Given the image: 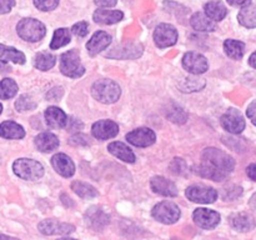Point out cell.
Masks as SVG:
<instances>
[{"label":"cell","instance_id":"cell-1","mask_svg":"<svg viewBox=\"0 0 256 240\" xmlns=\"http://www.w3.org/2000/svg\"><path fill=\"white\" fill-rule=\"evenodd\" d=\"M202 164L194 168V172L214 182H222L235 169V160L232 156L216 148H206L202 150Z\"/></svg>","mask_w":256,"mask_h":240},{"label":"cell","instance_id":"cell-2","mask_svg":"<svg viewBox=\"0 0 256 240\" xmlns=\"http://www.w3.org/2000/svg\"><path fill=\"white\" fill-rule=\"evenodd\" d=\"M92 94L98 102H104V104H112V102H118V99L120 98L122 89L114 80L102 79L92 84Z\"/></svg>","mask_w":256,"mask_h":240},{"label":"cell","instance_id":"cell-3","mask_svg":"<svg viewBox=\"0 0 256 240\" xmlns=\"http://www.w3.org/2000/svg\"><path fill=\"white\" fill-rule=\"evenodd\" d=\"M18 35L25 42H36L42 40L46 34V28L42 22L32 18L22 19L16 25Z\"/></svg>","mask_w":256,"mask_h":240},{"label":"cell","instance_id":"cell-4","mask_svg":"<svg viewBox=\"0 0 256 240\" xmlns=\"http://www.w3.org/2000/svg\"><path fill=\"white\" fill-rule=\"evenodd\" d=\"M60 72L69 78H80L84 75L85 68L80 62L79 52L75 49L65 52L60 56Z\"/></svg>","mask_w":256,"mask_h":240},{"label":"cell","instance_id":"cell-5","mask_svg":"<svg viewBox=\"0 0 256 240\" xmlns=\"http://www.w3.org/2000/svg\"><path fill=\"white\" fill-rule=\"evenodd\" d=\"M15 175L24 180H38L44 175V168L39 162L32 159H18L12 164Z\"/></svg>","mask_w":256,"mask_h":240},{"label":"cell","instance_id":"cell-6","mask_svg":"<svg viewBox=\"0 0 256 240\" xmlns=\"http://www.w3.org/2000/svg\"><path fill=\"white\" fill-rule=\"evenodd\" d=\"M152 215L155 220L162 222V224H175L180 219V208L172 202H158L152 210Z\"/></svg>","mask_w":256,"mask_h":240},{"label":"cell","instance_id":"cell-7","mask_svg":"<svg viewBox=\"0 0 256 240\" xmlns=\"http://www.w3.org/2000/svg\"><path fill=\"white\" fill-rule=\"evenodd\" d=\"M142 45L140 42H124L118 46L112 48L110 52H106V58L118 60H129L138 59L142 55Z\"/></svg>","mask_w":256,"mask_h":240},{"label":"cell","instance_id":"cell-8","mask_svg":"<svg viewBox=\"0 0 256 240\" xmlns=\"http://www.w3.org/2000/svg\"><path fill=\"white\" fill-rule=\"evenodd\" d=\"M178 30L172 24L162 22L156 26L154 32V42L158 45V48L164 49V48L172 46L178 42Z\"/></svg>","mask_w":256,"mask_h":240},{"label":"cell","instance_id":"cell-9","mask_svg":"<svg viewBox=\"0 0 256 240\" xmlns=\"http://www.w3.org/2000/svg\"><path fill=\"white\" fill-rule=\"evenodd\" d=\"M186 198L194 202L200 204H212L218 199V192L212 188L202 186V185H192L185 192Z\"/></svg>","mask_w":256,"mask_h":240},{"label":"cell","instance_id":"cell-10","mask_svg":"<svg viewBox=\"0 0 256 240\" xmlns=\"http://www.w3.org/2000/svg\"><path fill=\"white\" fill-rule=\"evenodd\" d=\"M182 66L185 70L195 75L204 74L209 69V62L204 55L199 52H189L182 56Z\"/></svg>","mask_w":256,"mask_h":240},{"label":"cell","instance_id":"cell-11","mask_svg":"<svg viewBox=\"0 0 256 240\" xmlns=\"http://www.w3.org/2000/svg\"><path fill=\"white\" fill-rule=\"evenodd\" d=\"M38 229L44 235H69L74 232L75 226L69 222H58L54 219L42 220L38 224Z\"/></svg>","mask_w":256,"mask_h":240},{"label":"cell","instance_id":"cell-12","mask_svg":"<svg viewBox=\"0 0 256 240\" xmlns=\"http://www.w3.org/2000/svg\"><path fill=\"white\" fill-rule=\"evenodd\" d=\"M222 126L232 134H240L245 129V119L236 109H229L220 119Z\"/></svg>","mask_w":256,"mask_h":240},{"label":"cell","instance_id":"cell-13","mask_svg":"<svg viewBox=\"0 0 256 240\" xmlns=\"http://www.w3.org/2000/svg\"><path fill=\"white\" fill-rule=\"evenodd\" d=\"M194 222H196L198 226L202 229L212 230L216 228L220 222V214L212 209H205V208H199L192 214Z\"/></svg>","mask_w":256,"mask_h":240},{"label":"cell","instance_id":"cell-14","mask_svg":"<svg viewBox=\"0 0 256 240\" xmlns=\"http://www.w3.org/2000/svg\"><path fill=\"white\" fill-rule=\"evenodd\" d=\"M126 140L130 144L138 148H146L154 144L155 140H156V135L149 128H139V129L128 132Z\"/></svg>","mask_w":256,"mask_h":240},{"label":"cell","instance_id":"cell-15","mask_svg":"<svg viewBox=\"0 0 256 240\" xmlns=\"http://www.w3.org/2000/svg\"><path fill=\"white\" fill-rule=\"evenodd\" d=\"M86 224L95 232H100L110 222V216L99 206H92L85 212Z\"/></svg>","mask_w":256,"mask_h":240},{"label":"cell","instance_id":"cell-16","mask_svg":"<svg viewBox=\"0 0 256 240\" xmlns=\"http://www.w3.org/2000/svg\"><path fill=\"white\" fill-rule=\"evenodd\" d=\"M94 138L99 140H108L115 138L119 132V125L112 120H99L94 122L92 128Z\"/></svg>","mask_w":256,"mask_h":240},{"label":"cell","instance_id":"cell-17","mask_svg":"<svg viewBox=\"0 0 256 240\" xmlns=\"http://www.w3.org/2000/svg\"><path fill=\"white\" fill-rule=\"evenodd\" d=\"M52 165L62 176L70 178L75 172V164L64 152H58L52 158Z\"/></svg>","mask_w":256,"mask_h":240},{"label":"cell","instance_id":"cell-18","mask_svg":"<svg viewBox=\"0 0 256 240\" xmlns=\"http://www.w3.org/2000/svg\"><path fill=\"white\" fill-rule=\"evenodd\" d=\"M110 42H112V35L102 32V30H99V32H96L90 38V40L86 44V49L89 54L94 56V55L99 54L100 52L106 49L110 45Z\"/></svg>","mask_w":256,"mask_h":240},{"label":"cell","instance_id":"cell-19","mask_svg":"<svg viewBox=\"0 0 256 240\" xmlns=\"http://www.w3.org/2000/svg\"><path fill=\"white\" fill-rule=\"evenodd\" d=\"M150 186L156 194L162 195V196L174 198L178 195V188L175 182L172 180H168L164 176H154L150 182Z\"/></svg>","mask_w":256,"mask_h":240},{"label":"cell","instance_id":"cell-20","mask_svg":"<svg viewBox=\"0 0 256 240\" xmlns=\"http://www.w3.org/2000/svg\"><path fill=\"white\" fill-rule=\"evenodd\" d=\"M45 120L46 124L52 129H62L66 126L68 115L58 106H49L45 110Z\"/></svg>","mask_w":256,"mask_h":240},{"label":"cell","instance_id":"cell-21","mask_svg":"<svg viewBox=\"0 0 256 240\" xmlns=\"http://www.w3.org/2000/svg\"><path fill=\"white\" fill-rule=\"evenodd\" d=\"M230 225L234 228L238 232H250L256 226L255 219L252 215L248 214V212H236V214H232L229 218Z\"/></svg>","mask_w":256,"mask_h":240},{"label":"cell","instance_id":"cell-22","mask_svg":"<svg viewBox=\"0 0 256 240\" xmlns=\"http://www.w3.org/2000/svg\"><path fill=\"white\" fill-rule=\"evenodd\" d=\"M124 14L120 10H108L106 8H100L92 14V19L95 22L102 25H112L122 20Z\"/></svg>","mask_w":256,"mask_h":240},{"label":"cell","instance_id":"cell-23","mask_svg":"<svg viewBox=\"0 0 256 240\" xmlns=\"http://www.w3.org/2000/svg\"><path fill=\"white\" fill-rule=\"evenodd\" d=\"M35 146L42 152H50L52 150L58 149L59 146V139L52 132H40L38 136H35Z\"/></svg>","mask_w":256,"mask_h":240},{"label":"cell","instance_id":"cell-24","mask_svg":"<svg viewBox=\"0 0 256 240\" xmlns=\"http://www.w3.org/2000/svg\"><path fill=\"white\" fill-rule=\"evenodd\" d=\"M108 150L110 154L116 156L118 159L122 160L125 162H134L135 154L128 145H125L122 142H112L108 145Z\"/></svg>","mask_w":256,"mask_h":240},{"label":"cell","instance_id":"cell-25","mask_svg":"<svg viewBox=\"0 0 256 240\" xmlns=\"http://www.w3.org/2000/svg\"><path fill=\"white\" fill-rule=\"evenodd\" d=\"M0 136L4 139H22L25 136V130L18 122L8 120L0 124Z\"/></svg>","mask_w":256,"mask_h":240},{"label":"cell","instance_id":"cell-26","mask_svg":"<svg viewBox=\"0 0 256 240\" xmlns=\"http://www.w3.org/2000/svg\"><path fill=\"white\" fill-rule=\"evenodd\" d=\"M205 15L214 22H220L228 15V9L225 4L220 0H212L204 5Z\"/></svg>","mask_w":256,"mask_h":240},{"label":"cell","instance_id":"cell-27","mask_svg":"<svg viewBox=\"0 0 256 240\" xmlns=\"http://www.w3.org/2000/svg\"><path fill=\"white\" fill-rule=\"evenodd\" d=\"M190 24L198 32H214V30H216V22L208 18L202 12H195L190 19Z\"/></svg>","mask_w":256,"mask_h":240},{"label":"cell","instance_id":"cell-28","mask_svg":"<svg viewBox=\"0 0 256 240\" xmlns=\"http://www.w3.org/2000/svg\"><path fill=\"white\" fill-rule=\"evenodd\" d=\"M0 62H12L15 64H24L25 62V55L20 50L15 49V48L6 46L4 44H0Z\"/></svg>","mask_w":256,"mask_h":240},{"label":"cell","instance_id":"cell-29","mask_svg":"<svg viewBox=\"0 0 256 240\" xmlns=\"http://www.w3.org/2000/svg\"><path fill=\"white\" fill-rule=\"evenodd\" d=\"M238 20H239L240 25L248 28V29L256 28V4L242 8L238 14Z\"/></svg>","mask_w":256,"mask_h":240},{"label":"cell","instance_id":"cell-30","mask_svg":"<svg viewBox=\"0 0 256 240\" xmlns=\"http://www.w3.org/2000/svg\"><path fill=\"white\" fill-rule=\"evenodd\" d=\"M224 50L229 58L235 60H240L244 56L245 44L242 42H239V40L228 39L224 42Z\"/></svg>","mask_w":256,"mask_h":240},{"label":"cell","instance_id":"cell-31","mask_svg":"<svg viewBox=\"0 0 256 240\" xmlns=\"http://www.w3.org/2000/svg\"><path fill=\"white\" fill-rule=\"evenodd\" d=\"M72 189L74 190L75 194L79 195L82 199H94L98 196V190L95 189L92 185L88 184L84 182H72Z\"/></svg>","mask_w":256,"mask_h":240},{"label":"cell","instance_id":"cell-32","mask_svg":"<svg viewBox=\"0 0 256 240\" xmlns=\"http://www.w3.org/2000/svg\"><path fill=\"white\" fill-rule=\"evenodd\" d=\"M166 118L170 122H175V124H184V122H186L189 115L180 105L175 104V102H170L168 105Z\"/></svg>","mask_w":256,"mask_h":240},{"label":"cell","instance_id":"cell-33","mask_svg":"<svg viewBox=\"0 0 256 240\" xmlns=\"http://www.w3.org/2000/svg\"><path fill=\"white\" fill-rule=\"evenodd\" d=\"M55 64H56V58L52 54H50V52H38L36 56H35L34 59L35 68H38V69L42 70V72L50 70Z\"/></svg>","mask_w":256,"mask_h":240},{"label":"cell","instance_id":"cell-34","mask_svg":"<svg viewBox=\"0 0 256 240\" xmlns=\"http://www.w3.org/2000/svg\"><path fill=\"white\" fill-rule=\"evenodd\" d=\"M70 39H72V35H70V32L66 28L56 29L54 32V36H52V42H50V49L55 50L59 49V48L65 46V45L69 44Z\"/></svg>","mask_w":256,"mask_h":240},{"label":"cell","instance_id":"cell-35","mask_svg":"<svg viewBox=\"0 0 256 240\" xmlns=\"http://www.w3.org/2000/svg\"><path fill=\"white\" fill-rule=\"evenodd\" d=\"M18 92V84L12 79H2L0 82V99L6 100L12 99L16 95Z\"/></svg>","mask_w":256,"mask_h":240},{"label":"cell","instance_id":"cell-36","mask_svg":"<svg viewBox=\"0 0 256 240\" xmlns=\"http://www.w3.org/2000/svg\"><path fill=\"white\" fill-rule=\"evenodd\" d=\"M205 86V82L202 79H198V78H186L184 82L180 84V89L182 92H198V90L202 89Z\"/></svg>","mask_w":256,"mask_h":240},{"label":"cell","instance_id":"cell-37","mask_svg":"<svg viewBox=\"0 0 256 240\" xmlns=\"http://www.w3.org/2000/svg\"><path fill=\"white\" fill-rule=\"evenodd\" d=\"M38 106V102H35L34 98L32 95L24 94L19 96V99L15 102V108L19 112H29V110H34Z\"/></svg>","mask_w":256,"mask_h":240},{"label":"cell","instance_id":"cell-38","mask_svg":"<svg viewBox=\"0 0 256 240\" xmlns=\"http://www.w3.org/2000/svg\"><path fill=\"white\" fill-rule=\"evenodd\" d=\"M169 168L170 172L175 175H182L188 170L186 162H185V160L182 159V158H174L172 162H170Z\"/></svg>","mask_w":256,"mask_h":240},{"label":"cell","instance_id":"cell-39","mask_svg":"<svg viewBox=\"0 0 256 240\" xmlns=\"http://www.w3.org/2000/svg\"><path fill=\"white\" fill-rule=\"evenodd\" d=\"M59 4V0H34V5L42 12L54 10Z\"/></svg>","mask_w":256,"mask_h":240},{"label":"cell","instance_id":"cell-40","mask_svg":"<svg viewBox=\"0 0 256 240\" xmlns=\"http://www.w3.org/2000/svg\"><path fill=\"white\" fill-rule=\"evenodd\" d=\"M88 29H89V24L86 22H79L72 25V32L74 35H76V36L84 38L88 34V32H89Z\"/></svg>","mask_w":256,"mask_h":240},{"label":"cell","instance_id":"cell-41","mask_svg":"<svg viewBox=\"0 0 256 240\" xmlns=\"http://www.w3.org/2000/svg\"><path fill=\"white\" fill-rule=\"evenodd\" d=\"M242 194V189L240 186H232L229 189H225L224 194H222V198H224L226 202H230V200L236 199L238 196Z\"/></svg>","mask_w":256,"mask_h":240},{"label":"cell","instance_id":"cell-42","mask_svg":"<svg viewBox=\"0 0 256 240\" xmlns=\"http://www.w3.org/2000/svg\"><path fill=\"white\" fill-rule=\"evenodd\" d=\"M62 94H64V90H62V86H55L52 89H50L49 92H46L45 98H46L49 102H58L59 99H62Z\"/></svg>","mask_w":256,"mask_h":240},{"label":"cell","instance_id":"cell-43","mask_svg":"<svg viewBox=\"0 0 256 240\" xmlns=\"http://www.w3.org/2000/svg\"><path fill=\"white\" fill-rule=\"evenodd\" d=\"M65 128L70 132H79L82 129V122L79 119H75V118H68V122Z\"/></svg>","mask_w":256,"mask_h":240},{"label":"cell","instance_id":"cell-44","mask_svg":"<svg viewBox=\"0 0 256 240\" xmlns=\"http://www.w3.org/2000/svg\"><path fill=\"white\" fill-rule=\"evenodd\" d=\"M15 5V0H0V14H6Z\"/></svg>","mask_w":256,"mask_h":240},{"label":"cell","instance_id":"cell-45","mask_svg":"<svg viewBox=\"0 0 256 240\" xmlns=\"http://www.w3.org/2000/svg\"><path fill=\"white\" fill-rule=\"evenodd\" d=\"M88 140L89 139H88L85 135L76 132V135H74V136L69 140V142L72 145H88Z\"/></svg>","mask_w":256,"mask_h":240},{"label":"cell","instance_id":"cell-46","mask_svg":"<svg viewBox=\"0 0 256 240\" xmlns=\"http://www.w3.org/2000/svg\"><path fill=\"white\" fill-rule=\"evenodd\" d=\"M246 115H248V118L252 120V124L256 125V100H254V102H252V104L248 106Z\"/></svg>","mask_w":256,"mask_h":240},{"label":"cell","instance_id":"cell-47","mask_svg":"<svg viewBox=\"0 0 256 240\" xmlns=\"http://www.w3.org/2000/svg\"><path fill=\"white\" fill-rule=\"evenodd\" d=\"M118 2V0H95V4L100 8H112L115 6Z\"/></svg>","mask_w":256,"mask_h":240},{"label":"cell","instance_id":"cell-48","mask_svg":"<svg viewBox=\"0 0 256 240\" xmlns=\"http://www.w3.org/2000/svg\"><path fill=\"white\" fill-rule=\"evenodd\" d=\"M230 5L232 6H238V8H245L248 5L252 4V0H228Z\"/></svg>","mask_w":256,"mask_h":240},{"label":"cell","instance_id":"cell-49","mask_svg":"<svg viewBox=\"0 0 256 240\" xmlns=\"http://www.w3.org/2000/svg\"><path fill=\"white\" fill-rule=\"evenodd\" d=\"M246 174L252 180H255L256 182V162H254V164L249 165L246 169Z\"/></svg>","mask_w":256,"mask_h":240},{"label":"cell","instance_id":"cell-50","mask_svg":"<svg viewBox=\"0 0 256 240\" xmlns=\"http://www.w3.org/2000/svg\"><path fill=\"white\" fill-rule=\"evenodd\" d=\"M62 202H64L65 205H66V206H72V199H70L69 196H66V195H64L62 194Z\"/></svg>","mask_w":256,"mask_h":240},{"label":"cell","instance_id":"cell-51","mask_svg":"<svg viewBox=\"0 0 256 240\" xmlns=\"http://www.w3.org/2000/svg\"><path fill=\"white\" fill-rule=\"evenodd\" d=\"M249 64H250V66H252L254 69H256V52H252V56L249 58Z\"/></svg>","mask_w":256,"mask_h":240},{"label":"cell","instance_id":"cell-52","mask_svg":"<svg viewBox=\"0 0 256 240\" xmlns=\"http://www.w3.org/2000/svg\"><path fill=\"white\" fill-rule=\"evenodd\" d=\"M249 205H250V208H252V210H255V212H256V192L254 195H252V199H250Z\"/></svg>","mask_w":256,"mask_h":240},{"label":"cell","instance_id":"cell-53","mask_svg":"<svg viewBox=\"0 0 256 240\" xmlns=\"http://www.w3.org/2000/svg\"><path fill=\"white\" fill-rule=\"evenodd\" d=\"M0 240H19V239H18V238L9 236V235H4V234H2V235H0Z\"/></svg>","mask_w":256,"mask_h":240},{"label":"cell","instance_id":"cell-54","mask_svg":"<svg viewBox=\"0 0 256 240\" xmlns=\"http://www.w3.org/2000/svg\"><path fill=\"white\" fill-rule=\"evenodd\" d=\"M58 240H76V239H72V238H62V239H58Z\"/></svg>","mask_w":256,"mask_h":240},{"label":"cell","instance_id":"cell-55","mask_svg":"<svg viewBox=\"0 0 256 240\" xmlns=\"http://www.w3.org/2000/svg\"><path fill=\"white\" fill-rule=\"evenodd\" d=\"M2 105L0 104V114H2Z\"/></svg>","mask_w":256,"mask_h":240}]
</instances>
